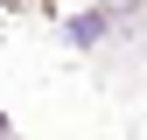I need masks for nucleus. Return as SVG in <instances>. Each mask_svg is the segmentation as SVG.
I'll use <instances>...</instances> for the list:
<instances>
[{
	"label": "nucleus",
	"instance_id": "obj_1",
	"mask_svg": "<svg viewBox=\"0 0 147 140\" xmlns=\"http://www.w3.org/2000/svg\"><path fill=\"white\" fill-rule=\"evenodd\" d=\"M105 35V14H77V21H70V42H98Z\"/></svg>",
	"mask_w": 147,
	"mask_h": 140
}]
</instances>
